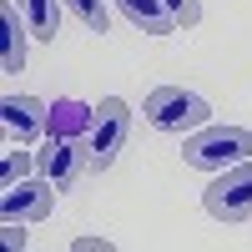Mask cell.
I'll use <instances>...</instances> for the list:
<instances>
[{"label": "cell", "instance_id": "5b68a950", "mask_svg": "<svg viewBox=\"0 0 252 252\" xmlns=\"http://www.w3.org/2000/svg\"><path fill=\"white\" fill-rule=\"evenodd\" d=\"M51 207H56V182L26 177V182L5 187V197H0V217H5V222H46Z\"/></svg>", "mask_w": 252, "mask_h": 252}, {"label": "cell", "instance_id": "7c38bea8", "mask_svg": "<svg viewBox=\"0 0 252 252\" xmlns=\"http://www.w3.org/2000/svg\"><path fill=\"white\" fill-rule=\"evenodd\" d=\"M86 31H96V35H106L111 31V10H106V0H61Z\"/></svg>", "mask_w": 252, "mask_h": 252}, {"label": "cell", "instance_id": "8992f818", "mask_svg": "<svg viewBox=\"0 0 252 252\" xmlns=\"http://www.w3.org/2000/svg\"><path fill=\"white\" fill-rule=\"evenodd\" d=\"M91 166V157H86V146L81 141H51L46 152H35V177H46V182H56L61 192H71L76 187V177Z\"/></svg>", "mask_w": 252, "mask_h": 252}, {"label": "cell", "instance_id": "5bb4252c", "mask_svg": "<svg viewBox=\"0 0 252 252\" xmlns=\"http://www.w3.org/2000/svg\"><path fill=\"white\" fill-rule=\"evenodd\" d=\"M166 10H172V20H177V31H192L197 20H202V5L197 0H161Z\"/></svg>", "mask_w": 252, "mask_h": 252}, {"label": "cell", "instance_id": "52a82bcc", "mask_svg": "<svg viewBox=\"0 0 252 252\" xmlns=\"http://www.w3.org/2000/svg\"><path fill=\"white\" fill-rule=\"evenodd\" d=\"M46 121H51V106L35 101V96H5L0 101V126H5V136L20 141V146L46 131Z\"/></svg>", "mask_w": 252, "mask_h": 252}, {"label": "cell", "instance_id": "277c9868", "mask_svg": "<svg viewBox=\"0 0 252 252\" xmlns=\"http://www.w3.org/2000/svg\"><path fill=\"white\" fill-rule=\"evenodd\" d=\"M202 207L217 222H247L252 217V161H237L227 172H217L212 187L202 192Z\"/></svg>", "mask_w": 252, "mask_h": 252}, {"label": "cell", "instance_id": "3957f363", "mask_svg": "<svg viewBox=\"0 0 252 252\" xmlns=\"http://www.w3.org/2000/svg\"><path fill=\"white\" fill-rule=\"evenodd\" d=\"M126 131H131V106L121 96H106L91 116V131H86V157H91V172H106V166L121 157Z\"/></svg>", "mask_w": 252, "mask_h": 252}, {"label": "cell", "instance_id": "9c48e42d", "mask_svg": "<svg viewBox=\"0 0 252 252\" xmlns=\"http://www.w3.org/2000/svg\"><path fill=\"white\" fill-rule=\"evenodd\" d=\"M26 15H20L15 0L0 5V40H5V51H0V66L5 71H26Z\"/></svg>", "mask_w": 252, "mask_h": 252}, {"label": "cell", "instance_id": "2e32d148", "mask_svg": "<svg viewBox=\"0 0 252 252\" xmlns=\"http://www.w3.org/2000/svg\"><path fill=\"white\" fill-rule=\"evenodd\" d=\"M5 247H26V232H20V222H5Z\"/></svg>", "mask_w": 252, "mask_h": 252}, {"label": "cell", "instance_id": "6da1fadb", "mask_svg": "<svg viewBox=\"0 0 252 252\" xmlns=\"http://www.w3.org/2000/svg\"><path fill=\"white\" fill-rule=\"evenodd\" d=\"M141 116L161 136H192V131H202L212 121V106H207V96L187 91V86H157L141 101Z\"/></svg>", "mask_w": 252, "mask_h": 252}, {"label": "cell", "instance_id": "7a4b0ae2", "mask_svg": "<svg viewBox=\"0 0 252 252\" xmlns=\"http://www.w3.org/2000/svg\"><path fill=\"white\" fill-rule=\"evenodd\" d=\"M182 161L197 166V172H227L237 161H252V131L247 126H212L192 131L182 141Z\"/></svg>", "mask_w": 252, "mask_h": 252}, {"label": "cell", "instance_id": "8fae6325", "mask_svg": "<svg viewBox=\"0 0 252 252\" xmlns=\"http://www.w3.org/2000/svg\"><path fill=\"white\" fill-rule=\"evenodd\" d=\"M20 15L35 40H56L61 35V0H20Z\"/></svg>", "mask_w": 252, "mask_h": 252}, {"label": "cell", "instance_id": "ba28073f", "mask_svg": "<svg viewBox=\"0 0 252 252\" xmlns=\"http://www.w3.org/2000/svg\"><path fill=\"white\" fill-rule=\"evenodd\" d=\"M91 116H96V106H81V101H56L51 106V121H46V136L51 141H81L91 131Z\"/></svg>", "mask_w": 252, "mask_h": 252}, {"label": "cell", "instance_id": "9a60e30c", "mask_svg": "<svg viewBox=\"0 0 252 252\" xmlns=\"http://www.w3.org/2000/svg\"><path fill=\"white\" fill-rule=\"evenodd\" d=\"M71 247H76V252H111L116 242H111V237H76Z\"/></svg>", "mask_w": 252, "mask_h": 252}, {"label": "cell", "instance_id": "4fadbf2b", "mask_svg": "<svg viewBox=\"0 0 252 252\" xmlns=\"http://www.w3.org/2000/svg\"><path fill=\"white\" fill-rule=\"evenodd\" d=\"M35 166V152H5V161H0V187H15L26 182V172Z\"/></svg>", "mask_w": 252, "mask_h": 252}, {"label": "cell", "instance_id": "30bf717a", "mask_svg": "<svg viewBox=\"0 0 252 252\" xmlns=\"http://www.w3.org/2000/svg\"><path fill=\"white\" fill-rule=\"evenodd\" d=\"M116 10L146 35H172L177 31V20H172V10H166L161 0H116Z\"/></svg>", "mask_w": 252, "mask_h": 252}]
</instances>
